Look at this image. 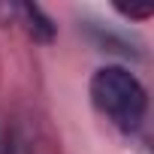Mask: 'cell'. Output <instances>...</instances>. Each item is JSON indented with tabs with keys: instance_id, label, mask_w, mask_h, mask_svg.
<instances>
[{
	"instance_id": "obj_2",
	"label": "cell",
	"mask_w": 154,
	"mask_h": 154,
	"mask_svg": "<svg viewBox=\"0 0 154 154\" xmlns=\"http://www.w3.org/2000/svg\"><path fill=\"white\" fill-rule=\"evenodd\" d=\"M3 12H9L27 30V36H33L36 42H51L54 39V21L36 3H12V6H3Z\"/></svg>"
},
{
	"instance_id": "obj_3",
	"label": "cell",
	"mask_w": 154,
	"mask_h": 154,
	"mask_svg": "<svg viewBox=\"0 0 154 154\" xmlns=\"http://www.w3.org/2000/svg\"><path fill=\"white\" fill-rule=\"evenodd\" d=\"M0 154H30L27 136L21 127H15V124L3 127V133H0Z\"/></svg>"
},
{
	"instance_id": "obj_1",
	"label": "cell",
	"mask_w": 154,
	"mask_h": 154,
	"mask_svg": "<svg viewBox=\"0 0 154 154\" xmlns=\"http://www.w3.org/2000/svg\"><path fill=\"white\" fill-rule=\"evenodd\" d=\"M91 103L118 130L133 133L148 112V91L127 66H100L91 75Z\"/></svg>"
},
{
	"instance_id": "obj_4",
	"label": "cell",
	"mask_w": 154,
	"mask_h": 154,
	"mask_svg": "<svg viewBox=\"0 0 154 154\" xmlns=\"http://www.w3.org/2000/svg\"><path fill=\"white\" fill-rule=\"evenodd\" d=\"M124 18H130V21H145L148 15H151V9L148 6H115Z\"/></svg>"
}]
</instances>
